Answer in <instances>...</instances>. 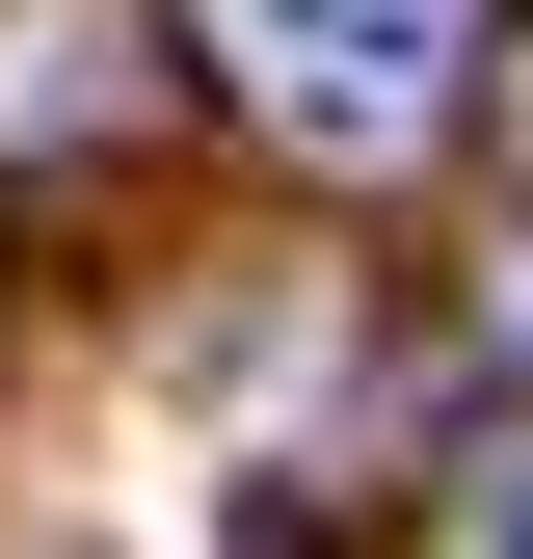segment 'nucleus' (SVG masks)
Returning <instances> with one entry per match:
<instances>
[{"mask_svg": "<svg viewBox=\"0 0 533 559\" xmlns=\"http://www.w3.org/2000/svg\"><path fill=\"white\" fill-rule=\"evenodd\" d=\"M481 559H533V453H481Z\"/></svg>", "mask_w": 533, "mask_h": 559, "instance_id": "2", "label": "nucleus"}, {"mask_svg": "<svg viewBox=\"0 0 533 559\" xmlns=\"http://www.w3.org/2000/svg\"><path fill=\"white\" fill-rule=\"evenodd\" d=\"M266 27V107L320 133V160H400V133L453 107V0H240Z\"/></svg>", "mask_w": 533, "mask_h": 559, "instance_id": "1", "label": "nucleus"}]
</instances>
